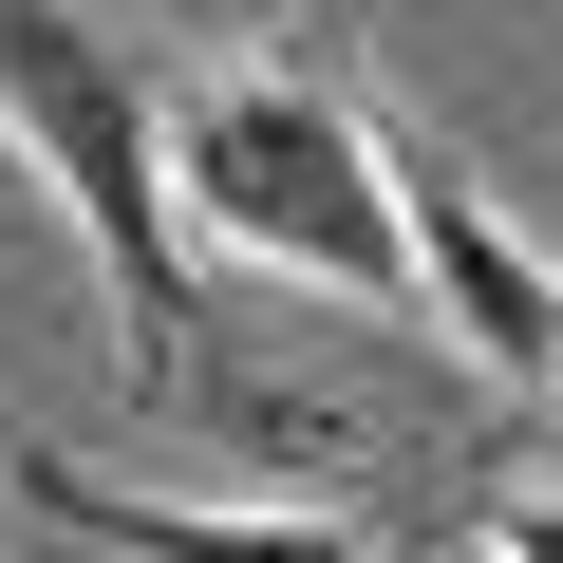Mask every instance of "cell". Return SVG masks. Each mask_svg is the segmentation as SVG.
Wrapping results in <instances>:
<instances>
[{
	"label": "cell",
	"mask_w": 563,
	"mask_h": 563,
	"mask_svg": "<svg viewBox=\"0 0 563 563\" xmlns=\"http://www.w3.org/2000/svg\"><path fill=\"white\" fill-rule=\"evenodd\" d=\"M20 507L113 544V563H376V526H339V507H188V488L76 470V451H20Z\"/></svg>",
	"instance_id": "obj_4"
},
{
	"label": "cell",
	"mask_w": 563,
	"mask_h": 563,
	"mask_svg": "<svg viewBox=\"0 0 563 563\" xmlns=\"http://www.w3.org/2000/svg\"><path fill=\"white\" fill-rule=\"evenodd\" d=\"M169 188L225 263L320 282V301H413V188H395V113L357 95V57L320 38H244L169 76Z\"/></svg>",
	"instance_id": "obj_1"
},
{
	"label": "cell",
	"mask_w": 563,
	"mask_h": 563,
	"mask_svg": "<svg viewBox=\"0 0 563 563\" xmlns=\"http://www.w3.org/2000/svg\"><path fill=\"white\" fill-rule=\"evenodd\" d=\"M0 151L76 225L132 376H188V188H169V76L95 0H0Z\"/></svg>",
	"instance_id": "obj_2"
},
{
	"label": "cell",
	"mask_w": 563,
	"mask_h": 563,
	"mask_svg": "<svg viewBox=\"0 0 563 563\" xmlns=\"http://www.w3.org/2000/svg\"><path fill=\"white\" fill-rule=\"evenodd\" d=\"M470 563H563V488H488V526H470Z\"/></svg>",
	"instance_id": "obj_5"
},
{
	"label": "cell",
	"mask_w": 563,
	"mask_h": 563,
	"mask_svg": "<svg viewBox=\"0 0 563 563\" xmlns=\"http://www.w3.org/2000/svg\"><path fill=\"white\" fill-rule=\"evenodd\" d=\"M395 188H413V320H432L488 395H544V376H563V263H544L432 132H395Z\"/></svg>",
	"instance_id": "obj_3"
},
{
	"label": "cell",
	"mask_w": 563,
	"mask_h": 563,
	"mask_svg": "<svg viewBox=\"0 0 563 563\" xmlns=\"http://www.w3.org/2000/svg\"><path fill=\"white\" fill-rule=\"evenodd\" d=\"M544 413H563V376H544Z\"/></svg>",
	"instance_id": "obj_6"
}]
</instances>
